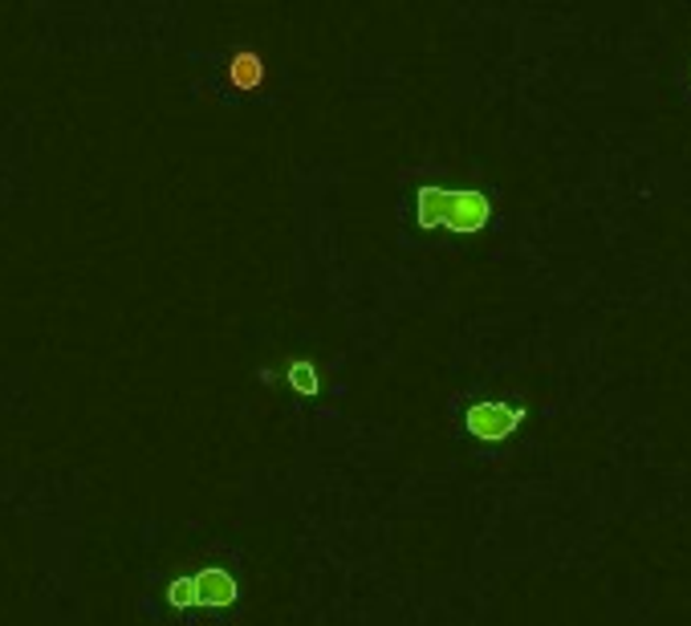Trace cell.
I'll list each match as a JSON object with an SVG mask.
<instances>
[{
    "label": "cell",
    "mask_w": 691,
    "mask_h": 626,
    "mask_svg": "<svg viewBox=\"0 0 691 626\" xmlns=\"http://www.w3.org/2000/svg\"><path fill=\"white\" fill-rule=\"evenodd\" d=\"M492 220V200L484 191H448L424 187L419 191V224L443 232H480Z\"/></svg>",
    "instance_id": "1"
},
{
    "label": "cell",
    "mask_w": 691,
    "mask_h": 626,
    "mask_svg": "<svg viewBox=\"0 0 691 626\" xmlns=\"http://www.w3.org/2000/svg\"><path fill=\"white\" fill-rule=\"evenodd\" d=\"M240 598V586L237 578L220 565H208L200 573H187V578H175L172 586H167V602H172L175 611H224L232 602Z\"/></svg>",
    "instance_id": "2"
},
{
    "label": "cell",
    "mask_w": 691,
    "mask_h": 626,
    "mask_svg": "<svg viewBox=\"0 0 691 626\" xmlns=\"http://www.w3.org/2000/svg\"><path fill=\"white\" fill-rule=\"evenodd\" d=\"M525 424V411L520 407H508L501 399H484V403H472L464 415V427L484 443H501L508 440L517 427Z\"/></svg>",
    "instance_id": "3"
},
{
    "label": "cell",
    "mask_w": 691,
    "mask_h": 626,
    "mask_svg": "<svg viewBox=\"0 0 691 626\" xmlns=\"http://www.w3.org/2000/svg\"><path fill=\"white\" fill-rule=\"evenodd\" d=\"M228 81L237 90H256L265 81V57L253 54V50H240V54L228 57Z\"/></svg>",
    "instance_id": "4"
},
{
    "label": "cell",
    "mask_w": 691,
    "mask_h": 626,
    "mask_svg": "<svg viewBox=\"0 0 691 626\" xmlns=\"http://www.w3.org/2000/svg\"><path fill=\"white\" fill-rule=\"evenodd\" d=\"M289 387L301 391V395H318V391H321V378H318V371H314V366H309L306 359H293L289 362Z\"/></svg>",
    "instance_id": "5"
}]
</instances>
